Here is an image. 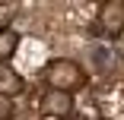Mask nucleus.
I'll return each instance as SVG.
<instances>
[{
  "mask_svg": "<svg viewBox=\"0 0 124 120\" xmlns=\"http://www.w3.org/2000/svg\"><path fill=\"white\" fill-rule=\"evenodd\" d=\"M38 111L45 114V117H64L67 120V114L73 111V95H67V92H45L41 98H38Z\"/></svg>",
  "mask_w": 124,
  "mask_h": 120,
  "instance_id": "nucleus-2",
  "label": "nucleus"
},
{
  "mask_svg": "<svg viewBox=\"0 0 124 120\" xmlns=\"http://www.w3.org/2000/svg\"><path fill=\"white\" fill-rule=\"evenodd\" d=\"M45 79H48V85H51L54 92H73V88H80L83 85V66H77L73 60H51L48 63V69H45Z\"/></svg>",
  "mask_w": 124,
  "mask_h": 120,
  "instance_id": "nucleus-1",
  "label": "nucleus"
},
{
  "mask_svg": "<svg viewBox=\"0 0 124 120\" xmlns=\"http://www.w3.org/2000/svg\"><path fill=\"white\" fill-rule=\"evenodd\" d=\"M67 120H86V117H67Z\"/></svg>",
  "mask_w": 124,
  "mask_h": 120,
  "instance_id": "nucleus-8",
  "label": "nucleus"
},
{
  "mask_svg": "<svg viewBox=\"0 0 124 120\" xmlns=\"http://www.w3.org/2000/svg\"><path fill=\"white\" fill-rule=\"evenodd\" d=\"M13 114V98H3V95H0V120H7Z\"/></svg>",
  "mask_w": 124,
  "mask_h": 120,
  "instance_id": "nucleus-7",
  "label": "nucleus"
},
{
  "mask_svg": "<svg viewBox=\"0 0 124 120\" xmlns=\"http://www.w3.org/2000/svg\"><path fill=\"white\" fill-rule=\"evenodd\" d=\"M92 63H95L99 73H105V69L111 66V51H108V47H102V44H95V47H92Z\"/></svg>",
  "mask_w": 124,
  "mask_h": 120,
  "instance_id": "nucleus-6",
  "label": "nucleus"
},
{
  "mask_svg": "<svg viewBox=\"0 0 124 120\" xmlns=\"http://www.w3.org/2000/svg\"><path fill=\"white\" fill-rule=\"evenodd\" d=\"M99 22H102V29L105 32H111V35H118L121 29H124V3H102L99 6Z\"/></svg>",
  "mask_w": 124,
  "mask_h": 120,
  "instance_id": "nucleus-3",
  "label": "nucleus"
},
{
  "mask_svg": "<svg viewBox=\"0 0 124 120\" xmlns=\"http://www.w3.org/2000/svg\"><path fill=\"white\" fill-rule=\"evenodd\" d=\"M16 44H19V35H16L13 29H0V60H7V57H13V51H16Z\"/></svg>",
  "mask_w": 124,
  "mask_h": 120,
  "instance_id": "nucleus-5",
  "label": "nucleus"
},
{
  "mask_svg": "<svg viewBox=\"0 0 124 120\" xmlns=\"http://www.w3.org/2000/svg\"><path fill=\"white\" fill-rule=\"evenodd\" d=\"M19 92H22V76L13 66L0 63V95H3V98H13V95H19Z\"/></svg>",
  "mask_w": 124,
  "mask_h": 120,
  "instance_id": "nucleus-4",
  "label": "nucleus"
}]
</instances>
